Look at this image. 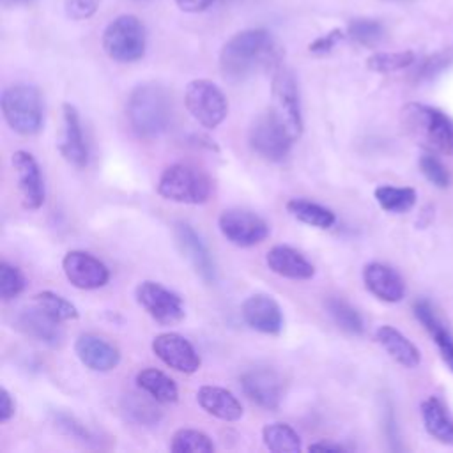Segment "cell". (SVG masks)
<instances>
[{"label":"cell","mask_w":453,"mask_h":453,"mask_svg":"<svg viewBox=\"0 0 453 453\" xmlns=\"http://www.w3.org/2000/svg\"><path fill=\"white\" fill-rule=\"evenodd\" d=\"M281 48L264 28H248L234 34L219 51L221 74L232 81L250 78L258 71L278 69Z\"/></svg>","instance_id":"6da1fadb"},{"label":"cell","mask_w":453,"mask_h":453,"mask_svg":"<svg viewBox=\"0 0 453 453\" xmlns=\"http://www.w3.org/2000/svg\"><path fill=\"white\" fill-rule=\"evenodd\" d=\"M173 104L168 90L159 83L134 87L126 101L127 126L134 136L154 140L172 124Z\"/></svg>","instance_id":"7a4b0ae2"},{"label":"cell","mask_w":453,"mask_h":453,"mask_svg":"<svg viewBox=\"0 0 453 453\" xmlns=\"http://www.w3.org/2000/svg\"><path fill=\"white\" fill-rule=\"evenodd\" d=\"M402 124L419 143L442 154H453V120L441 110L411 103L402 110Z\"/></svg>","instance_id":"3957f363"},{"label":"cell","mask_w":453,"mask_h":453,"mask_svg":"<svg viewBox=\"0 0 453 453\" xmlns=\"http://www.w3.org/2000/svg\"><path fill=\"white\" fill-rule=\"evenodd\" d=\"M2 113L7 126L23 136L39 133L42 126V99L34 85L16 83L2 92Z\"/></svg>","instance_id":"277c9868"},{"label":"cell","mask_w":453,"mask_h":453,"mask_svg":"<svg viewBox=\"0 0 453 453\" xmlns=\"http://www.w3.org/2000/svg\"><path fill=\"white\" fill-rule=\"evenodd\" d=\"M211 179L196 166L175 163L163 170L157 180V193L170 202L198 205L211 196Z\"/></svg>","instance_id":"5b68a950"},{"label":"cell","mask_w":453,"mask_h":453,"mask_svg":"<svg viewBox=\"0 0 453 453\" xmlns=\"http://www.w3.org/2000/svg\"><path fill=\"white\" fill-rule=\"evenodd\" d=\"M145 25L133 14L117 16L103 32V50L115 62H136L145 55Z\"/></svg>","instance_id":"8992f818"},{"label":"cell","mask_w":453,"mask_h":453,"mask_svg":"<svg viewBox=\"0 0 453 453\" xmlns=\"http://www.w3.org/2000/svg\"><path fill=\"white\" fill-rule=\"evenodd\" d=\"M184 104L189 115L207 129L218 127L228 113V101L223 90L214 81L203 78L191 80L186 85Z\"/></svg>","instance_id":"52a82bcc"},{"label":"cell","mask_w":453,"mask_h":453,"mask_svg":"<svg viewBox=\"0 0 453 453\" xmlns=\"http://www.w3.org/2000/svg\"><path fill=\"white\" fill-rule=\"evenodd\" d=\"M271 97H273V103H271L269 110L285 126V129L290 133L294 142H297L303 134L304 122H303L297 81L290 69L280 65L274 71L273 85H271Z\"/></svg>","instance_id":"ba28073f"},{"label":"cell","mask_w":453,"mask_h":453,"mask_svg":"<svg viewBox=\"0 0 453 453\" xmlns=\"http://www.w3.org/2000/svg\"><path fill=\"white\" fill-rule=\"evenodd\" d=\"M248 143L265 161H281L290 152L294 138L271 110L260 113L250 127Z\"/></svg>","instance_id":"9c48e42d"},{"label":"cell","mask_w":453,"mask_h":453,"mask_svg":"<svg viewBox=\"0 0 453 453\" xmlns=\"http://www.w3.org/2000/svg\"><path fill=\"white\" fill-rule=\"evenodd\" d=\"M138 304L161 326H173L184 319L182 299L157 281L145 280L134 290Z\"/></svg>","instance_id":"30bf717a"},{"label":"cell","mask_w":453,"mask_h":453,"mask_svg":"<svg viewBox=\"0 0 453 453\" xmlns=\"http://www.w3.org/2000/svg\"><path fill=\"white\" fill-rule=\"evenodd\" d=\"M218 226L223 237L239 248L260 244L269 235L267 221L258 214L244 209L223 211L218 218Z\"/></svg>","instance_id":"8fae6325"},{"label":"cell","mask_w":453,"mask_h":453,"mask_svg":"<svg viewBox=\"0 0 453 453\" xmlns=\"http://www.w3.org/2000/svg\"><path fill=\"white\" fill-rule=\"evenodd\" d=\"M62 271L67 281L81 290L101 288L110 280L108 267L94 255L81 250H71L64 255Z\"/></svg>","instance_id":"7c38bea8"},{"label":"cell","mask_w":453,"mask_h":453,"mask_svg":"<svg viewBox=\"0 0 453 453\" xmlns=\"http://www.w3.org/2000/svg\"><path fill=\"white\" fill-rule=\"evenodd\" d=\"M173 235L180 253L189 260L191 267L202 278V281L207 285L216 283L218 280L216 262L212 258V253L202 241V237L196 234V230L189 223L179 221L173 226Z\"/></svg>","instance_id":"4fadbf2b"},{"label":"cell","mask_w":453,"mask_h":453,"mask_svg":"<svg viewBox=\"0 0 453 453\" xmlns=\"http://www.w3.org/2000/svg\"><path fill=\"white\" fill-rule=\"evenodd\" d=\"M242 393L262 409H278L283 398V382L280 375L267 366L250 368L241 375Z\"/></svg>","instance_id":"5bb4252c"},{"label":"cell","mask_w":453,"mask_h":453,"mask_svg":"<svg viewBox=\"0 0 453 453\" xmlns=\"http://www.w3.org/2000/svg\"><path fill=\"white\" fill-rule=\"evenodd\" d=\"M152 352L170 368L182 373H195L200 368V356L195 347L179 333H161L152 340Z\"/></svg>","instance_id":"9a60e30c"},{"label":"cell","mask_w":453,"mask_h":453,"mask_svg":"<svg viewBox=\"0 0 453 453\" xmlns=\"http://www.w3.org/2000/svg\"><path fill=\"white\" fill-rule=\"evenodd\" d=\"M25 209L37 211L44 203V180L35 157L27 150H16L11 157Z\"/></svg>","instance_id":"2e32d148"},{"label":"cell","mask_w":453,"mask_h":453,"mask_svg":"<svg viewBox=\"0 0 453 453\" xmlns=\"http://www.w3.org/2000/svg\"><path fill=\"white\" fill-rule=\"evenodd\" d=\"M244 322L264 334H280L283 329V311L278 301L267 294H253L241 306Z\"/></svg>","instance_id":"e0dca14e"},{"label":"cell","mask_w":453,"mask_h":453,"mask_svg":"<svg viewBox=\"0 0 453 453\" xmlns=\"http://www.w3.org/2000/svg\"><path fill=\"white\" fill-rule=\"evenodd\" d=\"M62 140L58 150L62 157L76 168H85L88 163V147L83 136L80 113L71 103L62 104Z\"/></svg>","instance_id":"ac0fdd59"},{"label":"cell","mask_w":453,"mask_h":453,"mask_svg":"<svg viewBox=\"0 0 453 453\" xmlns=\"http://www.w3.org/2000/svg\"><path fill=\"white\" fill-rule=\"evenodd\" d=\"M78 359L92 372H110L120 363V350L94 333H83L74 342Z\"/></svg>","instance_id":"d6986e66"},{"label":"cell","mask_w":453,"mask_h":453,"mask_svg":"<svg viewBox=\"0 0 453 453\" xmlns=\"http://www.w3.org/2000/svg\"><path fill=\"white\" fill-rule=\"evenodd\" d=\"M14 326L23 334L50 347H58L64 340V329L60 322L51 319L39 306L19 310L14 319Z\"/></svg>","instance_id":"ffe728a7"},{"label":"cell","mask_w":453,"mask_h":453,"mask_svg":"<svg viewBox=\"0 0 453 453\" xmlns=\"http://www.w3.org/2000/svg\"><path fill=\"white\" fill-rule=\"evenodd\" d=\"M365 287L380 301L398 303L405 294V285L400 274L380 262H370L363 269Z\"/></svg>","instance_id":"44dd1931"},{"label":"cell","mask_w":453,"mask_h":453,"mask_svg":"<svg viewBox=\"0 0 453 453\" xmlns=\"http://www.w3.org/2000/svg\"><path fill=\"white\" fill-rule=\"evenodd\" d=\"M265 264L274 274L288 280H310L315 274L313 264L297 250L285 244L273 246L265 255Z\"/></svg>","instance_id":"7402d4cb"},{"label":"cell","mask_w":453,"mask_h":453,"mask_svg":"<svg viewBox=\"0 0 453 453\" xmlns=\"http://www.w3.org/2000/svg\"><path fill=\"white\" fill-rule=\"evenodd\" d=\"M196 402L207 414L223 421H237L242 416V405L237 396L219 386H202L196 391Z\"/></svg>","instance_id":"603a6c76"},{"label":"cell","mask_w":453,"mask_h":453,"mask_svg":"<svg viewBox=\"0 0 453 453\" xmlns=\"http://www.w3.org/2000/svg\"><path fill=\"white\" fill-rule=\"evenodd\" d=\"M377 342L382 345V349L402 366L405 368H414L419 365V350L416 345L403 336L398 329L393 326H380L375 333Z\"/></svg>","instance_id":"cb8c5ba5"},{"label":"cell","mask_w":453,"mask_h":453,"mask_svg":"<svg viewBox=\"0 0 453 453\" xmlns=\"http://www.w3.org/2000/svg\"><path fill=\"white\" fill-rule=\"evenodd\" d=\"M414 315L423 324V327L430 333L444 363L453 372V336L449 334V331L442 326V322L437 319V315L434 313L432 306L426 301H419L414 304Z\"/></svg>","instance_id":"d4e9b609"},{"label":"cell","mask_w":453,"mask_h":453,"mask_svg":"<svg viewBox=\"0 0 453 453\" xmlns=\"http://www.w3.org/2000/svg\"><path fill=\"white\" fill-rule=\"evenodd\" d=\"M136 386L159 403L179 400V388L172 377L157 368H143L136 373Z\"/></svg>","instance_id":"484cf974"},{"label":"cell","mask_w":453,"mask_h":453,"mask_svg":"<svg viewBox=\"0 0 453 453\" xmlns=\"http://www.w3.org/2000/svg\"><path fill=\"white\" fill-rule=\"evenodd\" d=\"M421 416L425 428L432 437L439 442L453 444V419L435 396H430L421 403Z\"/></svg>","instance_id":"4316f807"},{"label":"cell","mask_w":453,"mask_h":453,"mask_svg":"<svg viewBox=\"0 0 453 453\" xmlns=\"http://www.w3.org/2000/svg\"><path fill=\"white\" fill-rule=\"evenodd\" d=\"M285 207L288 214L297 221L315 228H331L336 221V216L331 209L306 198H290Z\"/></svg>","instance_id":"83f0119b"},{"label":"cell","mask_w":453,"mask_h":453,"mask_svg":"<svg viewBox=\"0 0 453 453\" xmlns=\"http://www.w3.org/2000/svg\"><path fill=\"white\" fill-rule=\"evenodd\" d=\"M262 441L265 448L274 453H294L301 449L299 434L290 425L281 421L267 423L262 428Z\"/></svg>","instance_id":"f1b7e54d"},{"label":"cell","mask_w":453,"mask_h":453,"mask_svg":"<svg viewBox=\"0 0 453 453\" xmlns=\"http://www.w3.org/2000/svg\"><path fill=\"white\" fill-rule=\"evenodd\" d=\"M377 203L388 212H407L416 203V191L412 188H395V186H379L375 188Z\"/></svg>","instance_id":"f546056e"},{"label":"cell","mask_w":453,"mask_h":453,"mask_svg":"<svg viewBox=\"0 0 453 453\" xmlns=\"http://www.w3.org/2000/svg\"><path fill=\"white\" fill-rule=\"evenodd\" d=\"M326 308L327 313L331 315V319L334 320V324L349 333V334H361L365 326H363V319L357 313V310L354 306H350L347 301H343L342 297H329L326 301Z\"/></svg>","instance_id":"4dcf8cb0"},{"label":"cell","mask_w":453,"mask_h":453,"mask_svg":"<svg viewBox=\"0 0 453 453\" xmlns=\"http://www.w3.org/2000/svg\"><path fill=\"white\" fill-rule=\"evenodd\" d=\"M35 306H39L44 313H48L51 319L58 322H67V320H76L78 319V308L67 301L65 297L51 292V290H42L34 296Z\"/></svg>","instance_id":"1f68e13d"},{"label":"cell","mask_w":453,"mask_h":453,"mask_svg":"<svg viewBox=\"0 0 453 453\" xmlns=\"http://www.w3.org/2000/svg\"><path fill=\"white\" fill-rule=\"evenodd\" d=\"M170 449L175 453H209L214 451V442L212 439L195 428H179L173 435H172V442H170Z\"/></svg>","instance_id":"d6a6232c"},{"label":"cell","mask_w":453,"mask_h":453,"mask_svg":"<svg viewBox=\"0 0 453 453\" xmlns=\"http://www.w3.org/2000/svg\"><path fill=\"white\" fill-rule=\"evenodd\" d=\"M347 35L366 48H372L375 44H379L384 37V27L379 19H372V18H356L352 21H349L347 25Z\"/></svg>","instance_id":"836d02e7"},{"label":"cell","mask_w":453,"mask_h":453,"mask_svg":"<svg viewBox=\"0 0 453 453\" xmlns=\"http://www.w3.org/2000/svg\"><path fill=\"white\" fill-rule=\"evenodd\" d=\"M414 62V53L405 51H380L373 53L366 60V67L375 73H395L409 67Z\"/></svg>","instance_id":"e575fe53"},{"label":"cell","mask_w":453,"mask_h":453,"mask_svg":"<svg viewBox=\"0 0 453 453\" xmlns=\"http://www.w3.org/2000/svg\"><path fill=\"white\" fill-rule=\"evenodd\" d=\"M23 288H25L23 273L16 265L4 260L0 264V297L4 301H11L16 296H19Z\"/></svg>","instance_id":"d590c367"},{"label":"cell","mask_w":453,"mask_h":453,"mask_svg":"<svg viewBox=\"0 0 453 453\" xmlns=\"http://www.w3.org/2000/svg\"><path fill=\"white\" fill-rule=\"evenodd\" d=\"M419 168L423 172V175L432 182L435 184L437 188H446L449 186V172L446 170V166L434 156L430 154H425L421 159H419Z\"/></svg>","instance_id":"8d00e7d4"},{"label":"cell","mask_w":453,"mask_h":453,"mask_svg":"<svg viewBox=\"0 0 453 453\" xmlns=\"http://www.w3.org/2000/svg\"><path fill=\"white\" fill-rule=\"evenodd\" d=\"M55 418V425L57 428H60L64 434H67L69 437L76 439V441H81V442H92L94 441V435L87 430L85 425H81L78 419H74L73 416L69 414H64V412H55L53 414Z\"/></svg>","instance_id":"74e56055"},{"label":"cell","mask_w":453,"mask_h":453,"mask_svg":"<svg viewBox=\"0 0 453 453\" xmlns=\"http://www.w3.org/2000/svg\"><path fill=\"white\" fill-rule=\"evenodd\" d=\"M101 0H64V11L71 19H88L97 12Z\"/></svg>","instance_id":"f35d334b"},{"label":"cell","mask_w":453,"mask_h":453,"mask_svg":"<svg viewBox=\"0 0 453 453\" xmlns=\"http://www.w3.org/2000/svg\"><path fill=\"white\" fill-rule=\"evenodd\" d=\"M343 37H345L343 30L333 28V30H329L327 34L319 35L315 41H311V42L308 44V50H310V53H313V55H326V53H329Z\"/></svg>","instance_id":"ab89813d"},{"label":"cell","mask_w":453,"mask_h":453,"mask_svg":"<svg viewBox=\"0 0 453 453\" xmlns=\"http://www.w3.org/2000/svg\"><path fill=\"white\" fill-rule=\"evenodd\" d=\"M127 412L140 423H154L157 421L159 414H157V409L154 405H150L147 400H142L140 398H129V403H127Z\"/></svg>","instance_id":"60d3db41"},{"label":"cell","mask_w":453,"mask_h":453,"mask_svg":"<svg viewBox=\"0 0 453 453\" xmlns=\"http://www.w3.org/2000/svg\"><path fill=\"white\" fill-rule=\"evenodd\" d=\"M16 412V405H14V400L11 396V393L2 388L0 389V423H7Z\"/></svg>","instance_id":"b9f144b4"},{"label":"cell","mask_w":453,"mask_h":453,"mask_svg":"<svg viewBox=\"0 0 453 453\" xmlns=\"http://www.w3.org/2000/svg\"><path fill=\"white\" fill-rule=\"evenodd\" d=\"M175 5L184 12H202L205 11L214 0H173Z\"/></svg>","instance_id":"7bdbcfd3"},{"label":"cell","mask_w":453,"mask_h":453,"mask_svg":"<svg viewBox=\"0 0 453 453\" xmlns=\"http://www.w3.org/2000/svg\"><path fill=\"white\" fill-rule=\"evenodd\" d=\"M310 451H343L345 448L342 444H333V442H313L308 448Z\"/></svg>","instance_id":"ee69618b"},{"label":"cell","mask_w":453,"mask_h":453,"mask_svg":"<svg viewBox=\"0 0 453 453\" xmlns=\"http://www.w3.org/2000/svg\"><path fill=\"white\" fill-rule=\"evenodd\" d=\"M5 7H9V5H19V4H32L34 0H0Z\"/></svg>","instance_id":"f6af8a7d"}]
</instances>
